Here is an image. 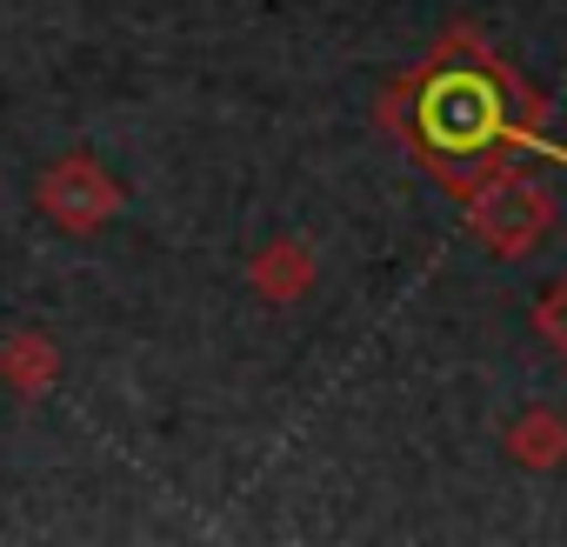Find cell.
<instances>
[{
	"instance_id": "obj_6",
	"label": "cell",
	"mask_w": 567,
	"mask_h": 547,
	"mask_svg": "<svg viewBox=\"0 0 567 547\" xmlns=\"http://www.w3.org/2000/svg\"><path fill=\"white\" fill-rule=\"evenodd\" d=\"M254 281H260V295H301L308 288V254L295 247V240H280L274 254H260V267H254Z\"/></svg>"
},
{
	"instance_id": "obj_5",
	"label": "cell",
	"mask_w": 567,
	"mask_h": 547,
	"mask_svg": "<svg viewBox=\"0 0 567 547\" xmlns=\"http://www.w3.org/2000/svg\"><path fill=\"white\" fill-rule=\"evenodd\" d=\"M514 454H520L527 467H554V461L567 454V427H560V414H527V421L514 427Z\"/></svg>"
},
{
	"instance_id": "obj_2",
	"label": "cell",
	"mask_w": 567,
	"mask_h": 547,
	"mask_svg": "<svg viewBox=\"0 0 567 547\" xmlns=\"http://www.w3.org/2000/svg\"><path fill=\"white\" fill-rule=\"evenodd\" d=\"M461 200H467V227H474L481 247L501 254V260L527 254V247L554 227V200H547V187L527 180V174H507V167H494L487 180H474Z\"/></svg>"
},
{
	"instance_id": "obj_1",
	"label": "cell",
	"mask_w": 567,
	"mask_h": 547,
	"mask_svg": "<svg viewBox=\"0 0 567 547\" xmlns=\"http://www.w3.org/2000/svg\"><path fill=\"white\" fill-rule=\"evenodd\" d=\"M408 134L427 154V167L447 174L454 194L487 180L507 147H527V154H547V161L567 167V147H554L540 127H527V87L494 54H474L467 68H434L414 87Z\"/></svg>"
},
{
	"instance_id": "obj_3",
	"label": "cell",
	"mask_w": 567,
	"mask_h": 547,
	"mask_svg": "<svg viewBox=\"0 0 567 547\" xmlns=\"http://www.w3.org/2000/svg\"><path fill=\"white\" fill-rule=\"evenodd\" d=\"M114 207H121V187H114V180H107L87 154L61 161V167L41 180V214H48V220H61V227H74V234L101 227Z\"/></svg>"
},
{
	"instance_id": "obj_7",
	"label": "cell",
	"mask_w": 567,
	"mask_h": 547,
	"mask_svg": "<svg viewBox=\"0 0 567 547\" xmlns=\"http://www.w3.org/2000/svg\"><path fill=\"white\" fill-rule=\"evenodd\" d=\"M534 328H540V341L567 361V281H554V288H547V301L534 308Z\"/></svg>"
},
{
	"instance_id": "obj_4",
	"label": "cell",
	"mask_w": 567,
	"mask_h": 547,
	"mask_svg": "<svg viewBox=\"0 0 567 547\" xmlns=\"http://www.w3.org/2000/svg\"><path fill=\"white\" fill-rule=\"evenodd\" d=\"M0 374H8L14 388H28V394H41V388H48V374H54L48 341H41V334H14L8 348H0Z\"/></svg>"
}]
</instances>
